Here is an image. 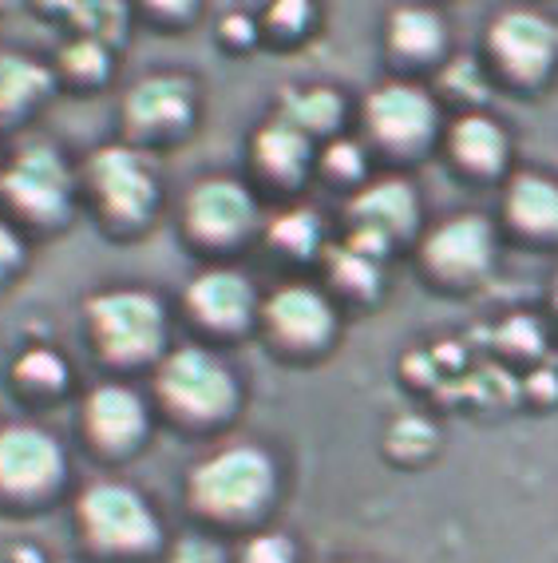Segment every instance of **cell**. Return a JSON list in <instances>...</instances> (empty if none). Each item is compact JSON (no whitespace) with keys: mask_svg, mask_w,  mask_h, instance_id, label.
Segmentation results:
<instances>
[{"mask_svg":"<svg viewBox=\"0 0 558 563\" xmlns=\"http://www.w3.org/2000/svg\"><path fill=\"white\" fill-rule=\"evenodd\" d=\"M187 302L214 330H238L254 313V286L238 271H207L190 282Z\"/></svg>","mask_w":558,"mask_h":563,"instance_id":"obj_14","label":"cell"},{"mask_svg":"<svg viewBox=\"0 0 558 563\" xmlns=\"http://www.w3.org/2000/svg\"><path fill=\"white\" fill-rule=\"evenodd\" d=\"M16 373H21V382L36 385V389H52V385L64 382V362L48 350H32L24 353V362L16 365Z\"/></svg>","mask_w":558,"mask_h":563,"instance_id":"obj_25","label":"cell"},{"mask_svg":"<svg viewBox=\"0 0 558 563\" xmlns=\"http://www.w3.org/2000/svg\"><path fill=\"white\" fill-rule=\"evenodd\" d=\"M127 120L143 131H175L190 120V84L182 76H147L127 91Z\"/></svg>","mask_w":558,"mask_h":563,"instance_id":"obj_15","label":"cell"},{"mask_svg":"<svg viewBox=\"0 0 558 563\" xmlns=\"http://www.w3.org/2000/svg\"><path fill=\"white\" fill-rule=\"evenodd\" d=\"M365 120L372 135L389 147H416L436 128V103L416 84H384L365 103Z\"/></svg>","mask_w":558,"mask_h":563,"instance_id":"obj_8","label":"cell"},{"mask_svg":"<svg viewBox=\"0 0 558 563\" xmlns=\"http://www.w3.org/2000/svg\"><path fill=\"white\" fill-rule=\"evenodd\" d=\"M274 246L290 254H310L321 239V222L313 211H286L278 222H274V231H269Z\"/></svg>","mask_w":558,"mask_h":563,"instance_id":"obj_23","label":"cell"},{"mask_svg":"<svg viewBox=\"0 0 558 563\" xmlns=\"http://www.w3.org/2000/svg\"><path fill=\"white\" fill-rule=\"evenodd\" d=\"M507 214L531 234H558V183L547 175H515L507 187Z\"/></svg>","mask_w":558,"mask_h":563,"instance_id":"obj_17","label":"cell"},{"mask_svg":"<svg viewBox=\"0 0 558 563\" xmlns=\"http://www.w3.org/2000/svg\"><path fill=\"white\" fill-rule=\"evenodd\" d=\"M451 152L471 172H499V163L507 159V135L488 115H464L451 128Z\"/></svg>","mask_w":558,"mask_h":563,"instance_id":"obj_18","label":"cell"},{"mask_svg":"<svg viewBox=\"0 0 558 563\" xmlns=\"http://www.w3.org/2000/svg\"><path fill=\"white\" fill-rule=\"evenodd\" d=\"M91 187L100 195L103 211L115 222H140L155 207V175H150L147 159L131 147H103L96 152L88 167Z\"/></svg>","mask_w":558,"mask_h":563,"instance_id":"obj_5","label":"cell"},{"mask_svg":"<svg viewBox=\"0 0 558 563\" xmlns=\"http://www.w3.org/2000/svg\"><path fill=\"white\" fill-rule=\"evenodd\" d=\"M254 152H258V163L266 167L269 175L293 179V175H301V167L310 163V135H305V131H298L293 123H286L278 115V120L266 123V128L258 131Z\"/></svg>","mask_w":558,"mask_h":563,"instance_id":"obj_19","label":"cell"},{"mask_svg":"<svg viewBox=\"0 0 558 563\" xmlns=\"http://www.w3.org/2000/svg\"><path fill=\"white\" fill-rule=\"evenodd\" d=\"M159 393L170 409L190 417V421H210L234 405V377L214 353L187 345L163 362Z\"/></svg>","mask_w":558,"mask_h":563,"instance_id":"obj_3","label":"cell"},{"mask_svg":"<svg viewBox=\"0 0 558 563\" xmlns=\"http://www.w3.org/2000/svg\"><path fill=\"white\" fill-rule=\"evenodd\" d=\"M281 120L293 123V128L305 131V135H313V131H330L333 123L341 120V96H337V91H330V88L293 91L290 100H286Z\"/></svg>","mask_w":558,"mask_h":563,"instance_id":"obj_21","label":"cell"},{"mask_svg":"<svg viewBox=\"0 0 558 563\" xmlns=\"http://www.w3.org/2000/svg\"><path fill=\"white\" fill-rule=\"evenodd\" d=\"M353 222H357V231L389 242L392 234H404L416 222V195L404 179L372 183L353 199Z\"/></svg>","mask_w":558,"mask_h":563,"instance_id":"obj_16","label":"cell"},{"mask_svg":"<svg viewBox=\"0 0 558 563\" xmlns=\"http://www.w3.org/2000/svg\"><path fill=\"white\" fill-rule=\"evenodd\" d=\"M266 322L278 333L281 342L290 345H317L330 338L333 330V310L325 302V294L313 286H281L274 298L266 302Z\"/></svg>","mask_w":558,"mask_h":563,"instance_id":"obj_12","label":"cell"},{"mask_svg":"<svg viewBox=\"0 0 558 563\" xmlns=\"http://www.w3.org/2000/svg\"><path fill=\"white\" fill-rule=\"evenodd\" d=\"M333 274H337L349 290H360V294H369L372 286H377V278H380L377 258H372V254H365V251H357L353 242L337 254V258H333Z\"/></svg>","mask_w":558,"mask_h":563,"instance_id":"obj_24","label":"cell"},{"mask_svg":"<svg viewBox=\"0 0 558 563\" xmlns=\"http://www.w3.org/2000/svg\"><path fill=\"white\" fill-rule=\"evenodd\" d=\"M187 222L199 239L230 242L254 222V199H249L246 187L234 179H207L190 191Z\"/></svg>","mask_w":558,"mask_h":563,"instance_id":"obj_11","label":"cell"},{"mask_svg":"<svg viewBox=\"0 0 558 563\" xmlns=\"http://www.w3.org/2000/svg\"><path fill=\"white\" fill-rule=\"evenodd\" d=\"M424 258L444 278H471L491 262V222L483 214H456L424 242Z\"/></svg>","mask_w":558,"mask_h":563,"instance_id":"obj_10","label":"cell"},{"mask_svg":"<svg viewBox=\"0 0 558 563\" xmlns=\"http://www.w3.org/2000/svg\"><path fill=\"white\" fill-rule=\"evenodd\" d=\"M175 563H219V552H214L207 540H187Z\"/></svg>","mask_w":558,"mask_h":563,"instance_id":"obj_32","label":"cell"},{"mask_svg":"<svg viewBox=\"0 0 558 563\" xmlns=\"http://www.w3.org/2000/svg\"><path fill=\"white\" fill-rule=\"evenodd\" d=\"M83 417H88L91 441L103 444L108 453L131 449L147 429V409L127 385H100L83 405Z\"/></svg>","mask_w":558,"mask_h":563,"instance_id":"obj_13","label":"cell"},{"mask_svg":"<svg viewBox=\"0 0 558 563\" xmlns=\"http://www.w3.org/2000/svg\"><path fill=\"white\" fill-rule=\"evenodd\" d=\"M389 441H392L397 453H428L432 441H436V433H432L428 421H420V417H404V421L392 424Z\"/></svg>","mask_w":558,"mask_h":563,"instance_id":"obj_26","label":"cell"},{"mask_svg":"<svg viewBox=\"0 0 558 563\" xmlns=\"http://www.w3.org/2000/svg\"><path fill=\"white\" fill-rule=\"evenodd\" d=\"M48 88V71L24 56H0V111H16Z\"/></svg>","mask_w":558,"mask_h":563,"instance_id":"obj_22","label":"cell"},{"mask_svg":"<svg viewBox=\"0 0 558 563\" xmlns=\"http://www.w3.org/2000/svg\"><path fill=\"white\" fill-rule=\"evenodd\" d=\"M246 563H293V543L278 532L254 536L246 548Z\"/></svg>","mask_w":558,"mask_h":563,"instance_id":"obj_27","label":"cell"},{"mask_svg":"<svg viewBox=\"0 0 558 563\" xmlns=\"http://www.w3.org/2000/svg\"><path fill=\"white\" fill-rule=\"evenodd\" d=\"M16 258H21V239L0 222V274L12 271L16 266Z\"/></svg>","mask_w":558,"mask_h":563,"instance_id":"obj_31","label":"cell"},{"mask_svg":"<svg viewBox=\"0 0 558 563\" xmlns=\"http://www.w3.org/2000/svg\"><path fill=\"white\" fill-rule=\"evenodd\" d=\"M392 48L404 56H432L444 44V24L432 9H400L389 21Z\"/></svg>","mask_w":558,"mask_h":563,"instance_id":"obj_20","label":"cell"},{"mask_svg":"<svg viewBox=\"0 0 558 563\" xmlns=\"http://www.w3.org/2000/svg\"><path fill=\"white\" fill-rule=\"evenodd\" d=\"M80 520L91 540L115 552H143L159 540V523L147 500L127 484H91L80 496Z\"/></svg>","mask_w":558,"mask_h":563,"instance_id":"obj_4","label":"cell"},{"mask_svg":"<svg viewBox=\"0 0 558 563\" xmlns=\"http://www.w3.org/2000/svg\"><path fill=\"white\" fill-rule=\"evenodd\" d=\"M555 302H558V282H555Z\"/></svg>","mask_w":558,"mask_h":563,"instance_id":"obj_33","label":"cell"},{"mask_svg":"<svg viewBox=\"0 0 558 563\" xmlns=\"http://www.w3.org/2000/svg\"><path fill=\"white\" fill-rule=\"evenodd\" d=\"M88 322L111 362H143L163 342V306L143 290H111L88 306Z\"/></svg>","mask_w":558,"mask_h":563,"instance_id":"obj_2","label":"cell"},{"mask_svg":"<svg viewBox=\"0 0 558 563\" xmlns=\"http://www.w3.org/2000/svg\"><path fill=\"white\" fill-rule=\"evenodd\" d=\"M274 493V461L254 444H230L190 476V496L214 516H249Z\"/></svg>","mask_w":558,"mask_h":563,"instance_id":"obj_1","label":"cell"},{"mask_svg":"<svg viewBox=\"0 0 558 563\" xmlns=\"http://www.w3.org/2000/svg\"><path fill=\"white\" fill-rule=\"evenodd\" d=\"M360 163H365V155H360V147L349 140L333 143L330 152H325V167H330L333 175H360Z\"/></svg>","mask_w":558,"mask_h":563,"instance_id":"obj_29","label":"cell"},{"mask_svg":"<svg viewBox=\"0 0 558 563\" xmlns=\"http://www.w3.org/2000/svg\"><path fill=\"white\" fill-rule=\"evenodd\" d=\"M269 21L281 24V29H301V24L310 21V9L298 4V0H286V4H278V9L269 12Z\"/></svg>","mask_w":558,"mask_h":563,"instance_id":"obj_30","label":"cell"},{"mask_svg":"<svg viewBox=\"0 0 558 563\" xmlns=\"http://www.w3.org/2000/svg\"><path fill=\"white\" fill-rule=\"evenodd\" d=\"M0 191L9 195L16 211L32 214V219H52V214H60L68 207V167L52 147L32 143L9 163V172L0 179Z\"/></svg>","mask_w":558,"mask_h":563,"instance_id":"obj_7","label":"cell"},{"mask_svg":"<svg viewBox=\"0 0 558 563\" xmlns=\"http://www.w3.org/2000/svg\"><path fill=\"white\" fill-rule=\"evenodd\" d=\"M64 64H68L76 76H100V71H103V48L91 41V36H83L80 44H71V48H68Z\"/></svg>","mask_w":558,"mask_h":563,"instance_id":"obj_28","label":"cell"},{"mask_svg":"<svg viewBox=\"0 0 558 563\" xmlns=\"http://www.w3.org/2000/svg\"><path fill=\"white\" fill-rule=\"evenodd\" d=\"M555 44V24L543 21L538 12H503L491 24V52H495V60L511 76H523V80H535V76H543L550 68Z\"/></svg>","mask_w":558,"mask_h":563,"instance_id":"obj_9","label":"cell"},{"mask_svg":"<svg viewBox=\"0 0 558 563\" xmlns=\"http://www.w3.org/2000/svg\"><path fill=\"white\" fill-rule=\"evenodd\" d=\"M64 473L60 444L36 424L0 429V488L12 496L48 493Z\"/></svg>","mask_w":558,"mask_h":563,"instance_id":"obj_6","label":"cell"}]
</instances>
